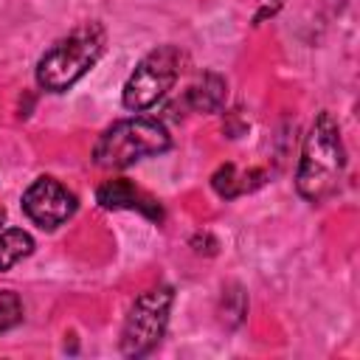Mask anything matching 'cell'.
<instances>
[{
    "label": "cell",
    "mask_w": 360,
    "mask_h": 360,
    "mask_svg": "<svg viewBox=\"0 0 360 360\" xmlns=\"http://www.w3.org/2000/svg\"><path fill=\"white\" fill-rule=\"evenodd\" d=\"M343 169H346V152L340 141V127L332 118V112H318L301 149L295 188L304 200L323 202L338 191Z\"/></svg>",
    "instance_id": "cell-1"
},
{
    "label": "cell",
    "mask_w": 360,
    "mask_h": 360,
    "mask_svg": "<svg viewBox=\"0 0 360 360\" xmlns=\"http://www.w3.org/2000/svg\"><path fill=\"white\" fill-rule=\"evenodd\" d=\"M101 51H104V28L98 22H84L82 28L70 31L65 39H59L42 53L37 65L39 87L51 93H62L73 87L98 62Z\"/></svg>",
    "instance_id": "cell-2"
},
{
    "label": "cell",
    "mask_w": 360,
    "mask_h": 360,
    "mask_svg": "<svg viewBox=\"0 0 360 360\" xmlns=\"http://www.w3.org/2000/svg\"><path fill=\"white\" fill-rule=\"evenodd\" d=\"M172 146L166 127L155 118H124L115 121L93 146V158L101 169H127L141 158L160 155Z\"/></svg>",
    "instance_id": "cell-3"
},
{
    "label": "cell",
    "mask_w": 360,
    "mask_h": 360,
    "mask_svg": "<svg viewBox=\"0 0 360 360\" xmlns=\"http://www.w3.org/2000/svg\"><path fill=\"white\" fill-rule=\"evenodd\" d=\"M180 62H183V53L174 45H160L149 51L124 84V107L132 112H143L155 107L177 82Z\"/></svg>",
    "instance_id": "cell-4"
},
{
    "label": "cell",
    "mask_w": 360,
    "mask_h": 360,
    "mask_svg": "<svg viewBox=\"0 0 360 360\" xmlns=\"http://www.w3.org/2000/svg\"><path fill=\"white\" fill-rule=\"evenodd\" d=\"M172 301H174L172 287H155L135 298L121 329V354L143 357L158 346L169 323Z\"/></svg>",
    "instance_id": "cell-5"
},
{
    "label": "cell",
    "mask_w": 360,
    "mask_h": 360,
    "mask_svg": "<svg viewBox=\"0 0 360 360\" xmlns=\"http://www.w3.org/2000/svg\"><path fill=\"white\" fill-rule=\"evenodd\" d=\"M22 211L42 228L68 222L76 211V197L53 177H37L22 194Z\"/></svg>",
    "instance_id": "cell-6"
},
{
    "label": "cell",
    "mask_w": 360,
    "mask_h": 360,
    "mask_svg": "<svg viewBox=\"0 0 360 360\" xmlns=\"http://www.w3.org/2000/svg\"><path fill=\"white\" fill-rule=\"evenodd\" d=\"M96 200H98L101 208H138V211H143V214L152 217V219H160V217H163L160 205H158L155 200L143 197V194H141L129 180H124V177H115V180L101 183L98 191H96Z\"/></svg>",
    "instance_id": "cell-7"
},
{
    "label": "cell",
    "mask_w": 360,
    "mask_h": 360,
    "mask_svg": "<svg viewBox=\"0 0 360 360\" xmlns=\"http://www.w3.org/2000/svg\"><path fill=\"white\" fill-rule=\"evenodd\" d=\"M186 104L197 112H217L225 104V79L217 73H202L186 90Z\"/></svg>",
    "instance_id": "cell-8"
},
{
    "label": "cell",
    "mask_w": 360,
    "mask_h": 360,
    "mask_svg": "<svg viewBox=\"0 0 360 360\" xmlns=\"http://www.w3.org/2000/svg\"><path fill=\"white\" fill-rule=\"evenodd\" d=\"M34 250V239L22 228H8L0 233V270H8L20 259H25Z\"/></svg>",
    "instance_id": "cell-9"
},
{
    "label": "cell",
    "mask_w": 360,
    "mask_h": 360,
    "mask_svg": "<svg viewBox=\"0 0 360 360\" xmlns=\"http://www.w3.org/2000/svg\"><path fill=\"white\" fill-rule=\"evenodd\" d=\"M245 180H248V174L239 177V174H236V166H233V163H225V166H219V169L214 172L211 186H214V191H217L219 197H236V194H242V191L250 188Z\"/></svg>",
    "instance_id": "cell-10"
},
{
    "label": "cell",
    "mask_w": 360,
    "mask_h": 360,
    "mask_svg": "<svg viewBox=\"0 0 360 360\" xmlns=\"http://www.w3.org/2000/svg\"><path fill=\"white\" fill-rule=\"evenodd\" d=\"M20 321H22V304H20L17 292L0 290V332L17 326Z\"/></svg>",
    "instance_id": "cell-11"
},
{
    "label": "cell",
    "mask_w": 360,
    "mask_h": 360,
    "mask_svg": "<svg viewBox=\"0 0 360 360\" xmlns=\"http://www.w3.org/2000/svg\"><path fill=\"white\" fill-rule=\"evenodd\" d=\"M3 222H6V208L0 205V225H3Z\"/></svg>",
    "instance_id": "cell-12"
}]
</instances>
